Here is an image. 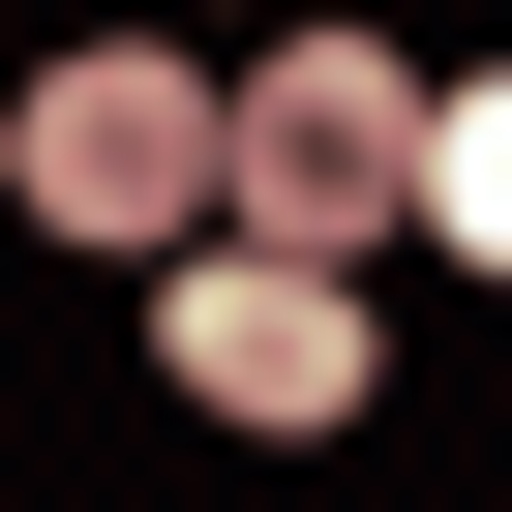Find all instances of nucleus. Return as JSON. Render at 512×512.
I'll return each instance as SVG.
<instances>
[{
    "instance_id": "nucleus-1",
    "label": "nucleus",
    "mask_w": 512,
    "mask_h": 512,
    "mask_svg": "<svg viewBox=\"0 0 512 512\" xmlns=\"http://www.w3.org/2000/svg\"><path fill=\"white\" fill-rule=\"evenodd\" d=\"M0 181H31V241H151V272H211V241H241V61L91 31L31 121H0Z\"/></svg>"
},
{
    "instance_id": "nucleus-4",
    "label": "nucleus",
    "mask_w": 512,
    "mask_h": 512,
    "mask_svg": "<svg viewBox=\"0 0 512 512\" xmlns=\"http://www.w3.org/2000/svg\"><path fill=\"white\" fill-rule=\"evenodd\" d=\"M422 241H452V272H512V61L422 121Z\"/></svg>"
},
{
    "instance_id": "nucleus-3",
    "label": "nucleus",
    "mask_w": 512,
    "mask_h": 512,
    "mask_svg": "<svg viewBox=\"0 0 512 512\" xmlns=\"http://www.w3.org/2000/svg\"><path fill=\"white\" fill-rule=\"evenodd\" d=\"M151 362H181L211 422H272V452H332L392 332H362V272H272V241H211V272H151Z\"/></svg>"
},
{
    "instance_id": "nucleus-2",
    "label": "nucleus",
    "mask_w": 512,
    "mask_h": 512,
    "mask_svg": "<svg viewBox=\"0 0 512 512\" xmlns=\"http://www.w3.org/2000/svg\"><path fill=\"white\" fill-rule=\"evenodd\" d=\"M422 61L392 31H302V61H241V241L272 272H362V241H422Z\"/></svg>"
}]
</instances>
